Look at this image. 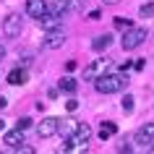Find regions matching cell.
Listing matches in <instances>:
<instances>
[{
	"mask_svg": "<svg viewBox=\"0 0 154 154\" xmlns=\"http://www.w3.org/2000/svg\"><path fill=\"white\" fill-rule=\"evenodd\" d=\"M29 125H32V120H29V118H18V125H16V128L26 131V128H29Z\"/></svg>",
	"mask_w": 154,
	"mask_h": 154,
	"instance_id": "obj_23",
	"label": "cell"
},
{
	"mask_svg": "<svg viewBox=\"0 0 154 154\" xmlns=\"http://www.w3.org/2000/svg\"><path fill=\"white\" fill-rule=\"evenodd\" d=\"M110 45H112V37H110V34H105V37H97V39H94V50H107Z\"/></svg>",
	"mask_w": 154,
	"mask_h": 154,
	"instance_id": "obj_18",
	"label": "cell"
},
{
	"mask_svg": "<svg viewBox=\"0 0 154 154\" xmlns=\"http://www.w3.org/2000/svg\"><path fill=\"white\" fill-rule=\"evenodd\" d=\"M39 24H42V29H45V32L63 29V26H60V16H57V13H45V16L39 18Z\"/></svg>",
	"mask_w": 154,
	"mask_h": 154,
	"instance_id": "obj_10",
	"label": "cell"
},
{
	"mask_svg": "<svg viewBox=\"0 0 154 154\" xmlns=\"http://www.w3.org/2000/svg\"><path fill=\"white\" fill-rule=\"evenodd\" d=\"M3 128H5V120H3V118H0V131H3Z\"/></svg>",
	"mask_w": 154,
	"mask_h": 154,
	"instance_id": "obj_29",
	"label": "cell"
},
{
	"mask_svg": "<svg viewBox=\"0 0 154 154\" xmlns=\"http://www.w3.org/2000/svg\"><path fill=\"white\" fill-rule=\"evenodd\" d=\"M110 68H112V60H110V57H97V60H91V63L84 68V81H94L99 76H105Z\"/></svg>",
	"mask_w": 154,
	"mask_h": 154,
	"instance_id": "obj_2",
	"label": "cell"
},
{
	"mask_svg": "<svg viewBox=\"0 0 154 154\" xmlns=\"http://www.w3.org/2000/svg\"><path fill=\"white\" fill-rule=\"evenodd\" d=\"M47 50H57V47H63L65 45V34L63 29H55V32H47V37H45V42H42Z\"/></svg>",
	"mask_w": 154,
	"mask_h": 154,
	"instance_id": "obj_9",
	"label": "cell"
},
{
	"mask_svg": "<svg viewBox=\"0 0 154 154\" xmlns=\"http://www.w3.org/2000/svg\"><path fill=\"white\" fill-rule=\"evenodd\" d=\"M123 110H125V112L133 110V97H123Z\"/></svg>",
	"mask_w": 154,
	"mask_h": 154,
	"instance_id": "obj_22",
	"label": "cell"
},
{
	"mask_svg": "<svg viewBox=\"0 0 154 154\" xmlns=\"http://www.w3.org/2000/svg\"><path fill=\"white\" fill-rule=\"evenodd\" d=\"M138 16L141 18H152L154 16V3H144V5L138 8Z\"/></svg>",
	"mask_w": 154,
	"mask_h": 154,
	"instance_id": "obj_19",
	"label": "cell"
},
{
	"mask_svg": "<svg viewBox=\"0 0 154 154\" xmlns=\"http://www.w3.org/2000/svg\"><path fill=\"white\" fill-rule=\"evenodd\" d=\"M50 13H57V16H63V11H68V0H50Z\"/></svg>",
	"mask_w": 154,
	"mask_h": 154,
	"instance_id": "obj_16",
	"label": "cell"
},
{
	"mask_svg": "<svg viewBox=\"0 0 154 154\" xmlns=\"http://www.w3.org/2000/svg\"><path fill=\"white\" fill-rule=\"evenodd\" d=\"M3 57H5V47H3V45H0V60H3Z\"/></svg>",
	"mask_w": 154,
	"mask_h": 154,
	"instance_id": "obj_28",
	"label": "cell"
},
{
	"mask_svg": "<svg viewBox=\"0 0 154 154\" xmlns=\"http://www.w3.org/2000/svg\"><path fill=\"white\" fill-rule=\"evenodd\" d=\"M24 32V18H21V13H8V16L3 18V34L5 37H18V34Z\"/></svg>",
	"mask_w": 154,
	"mask_h": 154,
	"instance_id": "obj_4",
	"label": "cell"
},
{
	"mask_svg": "<svg viewBox=\"0 0 154 154\" xmlns=\"http://www.w3.org/2000/svg\"><path fill=\"white\" fill-rule=\"evenodd\" d=\"M146 29H141V26H131V29H125V34H123V39H120V45H123V50H136L141 42L146 39Z\"/></svg>",
	"mask_w": 154,
	"mask_h": 154,
	"instance_id": "obj_3",
	"label": "cell"
},
{
	"mask_svg": "<svg viewBox=\"0 0 154 154\" xmlns=\"http://www.w3.org/2000/svg\"><path fill=\"white\" fill-rule=\"evenodd\" d=\"M102 3H105V5H118L120 0H102Z\"/></svg>",
	"mask_w": 154,
	"mask_h": 154,
	"instance_id": "obj_26",
	"label": "cell"
},
{
	"mask_svg": "<svg viewBox=\"0 0 154 154\" xmlns=\"http://www.w3.org/2000/svg\"><path fill=\"white\" fill-rule=\"evenodd\" d=\"M76 86H79V81H76L73 76H63V79H60V89L63 91H76Z\"/></svg>",
	"mask_w": 154,
	"mask_h": 154,
	"instance_id": "obj_17",
	"label": "cell"
},
{
	"mask_svg": "<svg viewBox=\"0 0 154 154\" xmlns=\"http://www.w3.org/2000/svg\"><path fill=\"white\" fill-rule=\"evenodd\" d=\"M89 136H91V128L86 125V123H79V128H76V133H73V141H89Z\"/></svg>",
	"mask_w": 154,
	"mask_h": 154,
	"instance_id": "obj_13",
	"label": "cell"
},
{
	"mask_svg": "<svg viewBox=\"0 0 154 154\" xmlns=\"http://www.w3.org/2000/svg\"><path fill=\"white\" fill-rule=\"evenodd\" d=\"M152 154H154V146H152Z\"/></svg>",
	"mask_w": 154,
	"mask_h": 154,
	"instance_id": "obj_30",
	"label": "cell"
},
{
	"mask_svg": "<svg viewBox=\"0 0 154 154\" xmlns=\"http://www.w3.org/2000/svg\"><path fill=\"white\" fill-rule=\"evenodd\" d=\"M136 144L138 146H152L154 144V123H144L141 128L136 131Z\"/></svg>",
	"mask_w": 154,
	"mask_h": 154,
	"instance_id": "obj_6",
	"label": "cell"
},
{
	"mask_svg": "<svg viewBox=\"0 0 154 154\" xmlns=\"http://www.w3.org/2000/svg\"><path fill=\"white\" fill-rule=\"evenodd\" d=\"M115 133H118V125H115V123H102V128H99V138H102V141H105V138H112Z\"/></svg>",
	"mask_w": 154,
	"mask_h": 154,
	"instance_id": "obj_14",
	"label": "cell"
},
{
	"mask_svg": "<svg viewBox=\"0 0 154 154\" xmlns=\"http://www.w3.org/2000/svg\"><path fill=\"white\" fill-rule=\"evenodd\" d=\"M125 86H128V76H125V73L107 71L105 76L94 79V89H97L99 94H115V91H123Z\"/></svg>",
	"mask_w": 154,
	"mask_h": 154,
	"instance_id": "obj_1",
	"label": "cell"
},
{
	"mask_svg": "<svg viewBox=\"0 0 154 154\" xmlns=\"http://www.w3.org/2000/svg\"><path fill=\"white\" fill-rule=\"evenodd\" d=\"M26 13H29L32 18H37V21H39L45 13H50L47 0H26Z\"/></svg>",
	"mask_w": 154,
	"mask_h": 154,
	"instance_id": "obj_7",
	"label": "cell"
},
{
	"mask_svg": "<svg viewBox=\"0 0 154 154\" xmlns=\"http://www.w3.org/2000/svg\"><path fill=\"white\" fill-rule=\"evenodd\" d=\"M0 154H5V152H0Z\"/></svg>",
	"mask_w": 154,
	"mask_h": 154,
	"instance_id": "obj_31",
	"label": "cell"
},
{
	"mask_svg": "<svg viewBox=\"0 0 154 154\" xmlns=\"http://www.w3.org/2000/svg\"><path fill=\"white\" fill-rule=\"evenodd\" d=\"M18 154H34V149H32V146H26V144H21V146H18Z\"/></svg>",
	"mask_w": 154,
	"mask_h": 154,
	"instance_id": "obj_24",
	"label": "cell"
},
{
	"mask_svg": "<svg viewBox=\"0 0 154 154\" xmlns=\"http://www.w3.org/2000/svg\"><path fill=\"white\" fill-rule=\"evenodd\" d=\"M57 125H60L57 118H42L39 125H37V136L39 138H52L57 133Z\"/></svg>",
	"mask_w": 154,
	"mask_h": 154,
	"instance_id": "obj_5",
	"label": "cell"
},
{
	"mask_svg": "<svg viewBox=\"0 0 154 154\" xmlns=\"http://www.w3.org/2000/svg\"><path fill=\"white\" fill-rule=\"evenodd\" d=\"M76 128H79V120H73V118H65V120L57 125V133H63L65 138H71L73 133H76Z\"/></svg>",
	"mask_w": 154,
	"mask_h": 154,
	"instance_id": "obj_12",
	"label": "cell"
},
{
	"mask_svg": "<svg viewBox=\"0 0 154 154\" xmlns=\"http://www.w3.org/2000/svg\"><path fill=\"white\" fill-rule=\"evenodd\" d=\"M24 144V131L21 128H13L5 133V146H13V149H18V146Z\"/></svg>",
	"mask_w": 154,
	"mask_h": 154,
	"instance_id": "obj_11",
	"label": "cell"
},
{
	"mask_svg": "<svg viewBox=\"0 0 154 154\" xmlns=\"http://www.w3.org/2000/svg\"><path fill=\"white\" fill-rule=\"evenodd\" d=\"M65 107H68V110H71V112H73V110L79 107V102H76V99H68V105H65Z\"/></svg>",
	"mask_w": 154,
	"mask_h": 154,
	"instance_id": "obj_25",
	"label": "cell"
},
{
	"mask_svg": "<svg viewBox=\"0 0 154 154\" xmlns=\"http://www.w3.org/2000/svg\"><path fill=\"white\" fill-rule=\"evenodd\" d=\"M26 79H29V76H26V71H21V68H13V71L8 73L11 84H26Z\"/></svg>",
	"mask_w": 154,
	"mask_h": 154,
	"instance_id": "obj_15",
	"label": "cell"
},
{
	"mask_svg": "<svg viewBox=\"0 0 154 154\" xmlns=\"http://www.w3.org/2000/svg\"><path fill=\"white\" fill-rule=\"evenodd\" d=\"M86 0H68V11H84Z\"/></svg>",
	"mask_w": 154,
	"mask_h": 154,
	"instance_id": "obj_20",
	"label": "cell"
},
{
	"mask_svg": "<svg viewBox=\"0 0 154 154\" xmlns=\"http://www.w3.org/2000/svg\"><path fill=\"white\" fill-rule=\"evenodd\" d=\"M3 107H8V99L5 97H0V110H3Z\"/></svg>",
	"mask_w": 154,
	"mask_h": 154,
	"instance_id": "obj_27",
	"label": "cell"
},
{
	"mask_svg": "<svg viewBox=\"0 0 154 154\" xmlns=\"http://www.w3.org/2000/svg\"><path fill=\"white\" fill-rule=\"evenodd\" d=\"M115 26H118V29H131V21H128V18H120V16H118V18H115Z\"/></svg>",
	"mask_w": 154,
	"mask_h": 154,
	"instance_id": "obj_21",
	"label": "cell"
},
{
	"mask_svg": "<svg viewBox=\"0 0 154 154\" xmlns=\"http://www.w3.org/2000/svg\"><path fill=\"white\" fill-rule=\"evenodd\" d=\"M60 154H89V141H73L68 138L60 149Z\"/></svg>",
	"mask_w": 154,
	"mask_h": 154,
	"instance_id": "obj_8",
	"label": "cell"
}]
</instances>
